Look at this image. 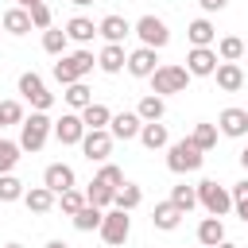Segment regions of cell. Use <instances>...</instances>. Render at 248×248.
<instances>
[{
  "label": "cell",
  "instance_id": "obj_1",
  "mask_svg": "<svg viewBox=\"0 0 248 248\" xmlns=\"http://www.w3.org/2000/svg\"><path fill=\"white\" fill-rule=\"evenodd\" d=\"M93 66H97V58H93V50H74V54H62L54 66H50V74H54V81L66 89V85H74V81H81L85 74H93Z\"/></svg>",
  "mask_w": 248,
  "mask_h": 248
},
{
  "label": "cell",
  "instance_id": "obj_2",
  "mask_svg": "<svg viewBox=\"0 0 248 248\" xmlns=\"http://www.w3.org/2000/svg\"><path fill=\"white\" fill-rule=\"evenodd\" d=\"M202 163H205V151L186 136V140H174L170 147H167V167L174 170V174H194V170H202Z\"/></svg>",
  "mask_w": 248,
  "mask_h": 248
},
{
  "label": "cell",
  "instance_id": "obj_3",
  "mask_svg": "<svg viewBox=\"0 0 248 248\" xmlns=\"http://www.w3.org/2000/svg\"><path fill=\"white\" fill-rule=\"evenodd\" d=\"M186 85H190V70L178 66V62H163V66L151 74V93H155V97L186 93Z\"/></svg>",
  "mask_w": 248,
  "mask_h": 248
},
{
  "label": "cell",
  "instance_id": "obj_4",
  "mask_svg": "<svg viewBox=\"0 0 248 248\" xmlns=\"http://www.w3.org/2000/svg\"><path fill=\"white\" fill-rule=\"evenodd\" d=\"M50 132H54V120H50L46 112H31V116L19 124V147H23V151H43L46 140H50Z\"/></svg>",
  "mask_w": 248,
  "mask_h": 248
},
{
  "label": "cell",
  "instance_id": "obj_5",
  "mask_svg": "<svg viewBox=\"0 0 248 248\" xmlns=\"http://www.w3.org/2000/svg\"><path fill=\"white\" fill-rule=\"evenodd\" d=\"M198 205H202L209 217H225V213L232 209V194H229V186L205 178V182H198Z\"/></svg>",
  "mask_w": 248,
  "mask_h": 248
},
{
  "label": "cell",
  "instance_id": "obj_6",
  "mask_svg": "<svg viewBox=\"0 0 248 248\" xmlns=\"http://www.w3.org/2000/svg\"><path fill=\"white\" fill-rule=\"evenodd\" d=\"M19 97H23L35 112H46V108L54 105V93H46V85H43V78H39L35 70L19 74Z\"/></svg>",
  "mask_w": 248,
  "mask_h": 248
},
{
  "label": "cell",
  "instance_id": "obj_7",
  "mask_svg": "<svg viewBox=\"0 0 248 248\" xmlns=\"http://www.w3.org/2000/svg\"><path fill=\"white\" fill-rule=\"evenodd\" d=\"M101 240L108 244V248H120L124 240H128V232H132V217L124 213V209H105V221H101Z\"/></svg>",
  "mask_w": 248,
  "mask_h": 248
},
{
  "label": "cell",
  "instance_id": "obj_8",
  "mask_svg": "<svg viewBox=\"0 0 248 248\" xmlns=\"http://www.w3.org/2000/svg\"><path fill=\"white\" fill-rule=\"evenodd\" d=\"M132 31H136V35H140V43H143V46H151V50H163V46L170 43V31H167V23H163L159 16H140Z\"/></svg>",
  "mask_w": 248,
  "mask_h": 248
},
{
  "label": "cell",
  "instance_id": "obj_9",
  "mask_svg": "<svg viewBox=\"0 0 248 248\" xmlns=\"http://www.w3.org/2000/svg\"><path fill=\"white\" fill-rule=\"evenodd\" d=\"M217 50L213 46H190V54H186V70H190V78H213L217 74Z\"/></svg>",
  "mask_w": 248,
  "mask_h": 248
},
{
  "label": "cell",
  "instance_id": "obj_10",
  "mask_svg": "<svg viewBox=\"0 0 248 248\" xmlns=\"http://www.w3.org/2000/svg\"><path fill=\"white\" fill-rule=\"evenodd\" d=\"M217 132H221V136H229V140L248 136V108H236V105L221 108V116H217Z\"/></svg>",
  "mask_w": 248,
  "mask_h": 248
},
{
  "label": "cell",
  "instance_id": "obj_11",
  "mask_svg": "<svg viewBox=\"0 0 248 248\" xmlns=\"http://www.w3.org/2000/svg\"><path fill=\"white\" fill-rule=\"evenodd\" d=\"M81 151H85L89 163H105V159L112 155V132H108V128H101V132H85Z\"/></svg>",
  "mask_w": 248,
  "mask_h": 248
},
{
  "label": "cell",
  "instance_id": "obj_12",
  "mask_svg": "<svg viewBox=\"0 0 248 248\" xmlns=\"http://www.w3.org/2000/svg\"><path fill=\"white\" fill-rule=\"evenodd\" d=\"M132 78H151L155 70H159V50H151V46H136L132 54H128V66H124Z\"/></svg>",
  "mask_w": 248,
  "mask_h": 248
},
{
  "label": "cell",
  "instance_id": "obj_13",
  "mask_svg": "<svg viewBox=\"0 0 248 248\" xmlns=\"http://www.w3.org/2000/svg\"><path fill=\"white\" fill-rule=\"evenodd\" d=\"M140 128H143V120H140V112H112V120H108V132H112V140H140Z\"/></svg>",
  "mask_w": 248,
  "mask_h": 248
},
{
  "label": "cell",
  "instance_id": "obj_14",
  "mask_svg": "<svg viewBox=\"0 0 248 248\" xmlns=\"http://www.w3.org/2000/svg\"><path fill=\"white\" fill-rule=\"evenodd\" d=\"M54 140L58 143H81L85 140L81 112H62V120H54Z\"/></svg>",
  "mask_w": 248,
  "mask_h": 248
},
{
  "label": "cell",
  "instance_id": "obj_15",
  "mask_svg": "<svg viewBox=\"0 0 248 248\" xmlns=\"http://www.w3.org/2000/svg\"><path fill=\"white\" fill-rule=\"evenodd\" d=\"M74 167H66V163H50L46 170H43V186L50 190V194H66V190H74Z\"/></svg>",
  "mask_w": 248,
  "mask_h": 248
},
{
  "label": "cell",
  "instance_id": "obj_16",
  "mask_svg": "<svg viewBox=\"0 0 248 248\" xmlns=\"http://www.w3.org/2000/svg\"><path fill=\"white\" fill-rule=\"evenodd\" d=\"M182 217H186V213H182L170 198H167V202H155V209H151V225L163 229V232H174V229L182 225Z\"/></svg>",
  "mask_w": 248,
  "mask_h": 248
},
{
  "label": "cell",
  "instance_id": "obj_17",
  "mask_svg": "<svg viewBox=\"0 0 248 248\" xmlns=\"http://www.w3.org/2000/svg\"><path fill=\"white\" fill-rule=\"evenodd\" d=\"M97 35H101L105 43H124V39L132 35V23H128L124 16H105V19L97 23Z\"/></svg>",
  "mask_w": 248,
  "mask_h": 248
},
{
  "label": "cell",
  "instance_id": "obj_18",
  "mask_svg": "<svg viewBox=\"0 0 248 248\" xmlns=\"http://www.w3.org/2000/svg\"><path fill=\"white\" fill-rule=\"evenodd\" d=\"M97 66H101L105 74H120V70L128 66L124 46H120V43H105V46H101V54H97Z\"/></svg>",
  "mask_w": 248,
  "mask_h": 248
},
{
  "label": "cell",
  "instance_id": "obj_19",
  "mask_svg": "<svg viewBox=\"0 0 248 248\" xmlns=\"http://www.w3.org/2000/svg\"><path fill=\"white\" fill-rule=\"evenodd\" d=\"M213 78H217V89H225V93L244 89V70H240V62H221Z\"/></svg>",
  "mask_w": 248,
  "mask_h": 248
},
{
  "label": "cell",
  "instance_id": "obj_20",
  "mask_svg": "<svg viewBox=\"0 0 248 248\" xmlns=\"http://www.w3.org/2000/svg\"><path fill=\"white\" fill-rule=\"evenodd\" d=\"M23 205H27L31 213H50V209L58 205V194H50L46 186H31V190L23 194Z\"/></svg>",
  "mask_w": 248,
  "mask_h": 248
},
{
  "label": "cell",
  "instance_id": "obj_21",
  "mask_svg": "<svg viewBox=\"0 0 248 248\" xmlns=\"http://www.w3.org/2000/svg\"><path fill=\"white\" fill-rule=\"evenodd\" d=\"M198 244H202V248L225 244V221H221V217H205V221L198 225Z\"/></svg>",
  "mask_w": 248,
  "mask_h": 248
},
{
  "label": "cell",
  "instance_id": "obj_22",
  "mask_svg": "<svg viewBox=\"0 0 248 248\" xmlns=\"http://www.w3.org/2000/svg\"><path fill=\"white\" fill-rule=\"evenodd\" d=\"M140 143H143L147 151H159V147H170V136H167V124H163V120H155V124H143V128H140Z\"/></svg>",
  "mask_w": 248,
  "mask_h": 248
},
{
  "label": "cell",
  "instance_id": "obj_23",
  "mask_svg": "<svg viewBox=\"0 0 248 248\" xmlns=\"http://www.w3.org/2000/svg\"><path fill=\"white\" fill-rule=\"evenodd\" d=\"M0 23H4L8 35H27V31H31V12H27V8H8V12L0 16Z\"/></svg>",
  "mask_w": 248,
  "mask_h": 248
},
{
  "label": "cell",
  "instance_id": "obj_24",
  "mask_svg": "<svg viewBox=\"0 0 248 248\" xmlns=\"http://www.w3.org/2000/svg\"><path fill=\"white\" fill-rule=\"evenodd\" d=\"M62 31L70 35V43H81V46H85V43H93V35H97V23H93V19H85V16H74V19H70Z\"/></svg>",
  "mask_w": 248,
  "mask_h": 248
},
{
  "label": "cell",
  "instance_id": "obj_25",
  "mask_svg": "<svg viewBox=\"0 0 248 248\" xmlns=\"http://www.w3.org/2000/svg\"><path fill=\"white\" fill-rule=\"evenodd\" d=\"M108 120H112V112H108V105H101V101H93L89 108H81L85 132H101V128H108Z\"/></svg>",
  "mask_w": 248,
  "mask_h": 248
},
{
  "label": "cell",
  "instance_id": "obj_26",
  "mask_svg": "<svg viewBox=\"0 0 248 248\" xmlns=\"http://www.w3.org/2000/svg\"><path fill=\"white\" fill-rule=\"evenodd\" d=\"M85 202H89V205H97V209H112L116 190H112V186H105L101 178H93V182L85 186Z\"/></svg>",
  "mask_w": 248,
  "mask_h": 248
},
{
  "label": "cell",
  "instance_id": "obj_27",
  "mask_svg": "<svg viewBox=\"0 0 248 248\" xmlns=\"http://www.w3.org/2000/svg\"><path fill=\"white\" fill-rule=\"evenodd\" d=\"M70 221H74V229H78V232H93V229H101L105 209H97V205H89V202H85V205H81V209H78Z\"/></svg>",
  "mask_w": 248,
  "mask_h": 248
},
{
  "label": "cell",
  "instance_id": "obj_28",
  "mask_svg": "<svg viewBox=\"0 0 248 248\" xmlns=\"http://www.w3.org/2000/svg\"><path fill=\"white\" fill-rule=\"evenodd\" d=\"M186 39H190V46H209V43L217 39V27L202 16V19H194V23L186 27Z\"/></svg>",
  "mask_w": 248,
  "mask_h": 248
},
{
  "label": "cell",
  "instance_id": "obj_29",
  "mask_svg": "<svg viewBox=\"0 0 248 248\" xmlns=\"http://www.w3.org/2000/svg\"><path fill=\"white\" fill-rule=\"evenodd\" d=\"M136 112H140V120H143V124H155V120H163L167 101H163V97H155V93H147V97H140Z\"/></svg>",
  "mask_w": 248,
  "mask_h": 248
},
{
  "label": "cell",
  "instance_id": "obj_30",
  "mask_svg": "<svg viewBox=\"0 0 248 248\" xmlns=\"http://www.w3.org/2000/svg\"><path fill=\"white\" fill-rule=\"evenodd\" d=\"M62 97H66V105H70L74 112H81V108H89V105H93V89H89L85 81L66 85V93H62Z\"/></svg>",
  "mask_w": 248,
  "mask_h": 248
},
{
  "label": "cell",
  "instance_id": "obj_31",
  "mask_svg": "<svg viewBox=\"0 0 248 248\" xmlns=\"http://www.w3.org/2000/svg\"><path fill=\"white\" fill-rule=\"evenodd\" d=\"M140 202H143V190H140L136 182H124V186L116 190V202H112V209H124V213H132Z\"/></svg>",
  "mask_w": 248,
  "mask_h": 248
},
{
  "label": "cell",
  "instance_id": "obj_32",
  "mask_svg": "<svg viewBox=\"0 0 248 248\" xmlns=\"http://www.w3.org/2000/svg\"><path fill=\"white\" fill-rule=\"evenodd\" d=\"M66 46H70V35H66V31H58V27L43 31V50H46V54L62 58V54H66Z\"/></svg>",
  "mask_w": 248,
  "mask_h": 248
},
{
  "label": "cell",
  "instance_id": "obj_33",
  "mask_svg": "<svg viewBox=\"0 0 248 248\" xmlns=\"http://www.w3.org/2000/svg\"><path fill=\"white\" fill-rule=\"evenodd\" d=\"M217 58H221V62H240V58H244V43H240L236 35H225V39L217 43Z\"/></svg>",
  "mask_w": 248,
  "mask_h": 248
},
{
  "label": "cell",
  "instance_id": "obj_34",
  "mask_svg": "<svg viewBox=\"0 0 248 248\" xmlns=\"http://www.w3.org/2000/svg\"><path fill=\"white\" fill-rule=\"evenodd\" d=\"M170 202H174L182 213H190V209L198 205V186H186V182H182V186H174V190H170Z\"/></svg>",
  "mask_w": 248,
  "mask_h": 248
},
{
  "label": "cell",
  "instance_id": "obj_35",
  "mask_svg": "<svg viewBox=\"0 0 248 248\" xmlns=\"http://www.w3.org/2000/svg\"><path fill=\"white\" fill-rule=\"evenodd\" d=\"M23 182L16 174H0V202H23Z\"/></svg>",
  "mask_w": 248,
  "mask_h": 248
},
{
  "label": "cell",
  "instance_id": "obj_36",
  "mask_svg": "<svg viewBox=\"0 0 248 248\" xmlns=\"http://www.w3.org/2000/svg\"><path fill=\"white\" fill-rule=\"evenodd\" d=\"M19 143H12V140H0V174H12L16 170V163H19Z\"/></svg>",
  "mask_w": 248,
  "mask_h": 248
},
{
  "label": "cell",
  "instance_id": "obj_37",
  "mask_svg": "<svg viewBox=\"0 0 248 248\" xmlns=\"http://www.w3.org/2000/svg\"><path fill=\"white\" fill-rule=\"evenodd\" d=\"M190 140H194V143H198L202 151H209V147L217 143V124H205V120H202V124H194Z\"/></svg>",
  "mask_w": 248,
  "mask_h": 248
},
{
  "label": "cell",
  "instance_id": "obj_38",
  "mask_svg": "<svg viewBox=\"0 0 248 248\" xmlns=\"http://www.w3.org/2000/svg\"><path fill=\"white\" fill-rule=\"evenodd\" d=\"M81 205H85V190H78V186H74V190L58 194V209H62L66 217H74V213H78Z\"/></svg>",
  "mask_w": 248,
  "mask_h": 248
},
{
  "label": "cell",
  "instance_id": "obj_39",
  "mask_svg": "<svg viewBox=\"0 0 248 248\" xmlns=\"http://www.w3.org/2000/svg\"><path fill=\"white\" fill-rule=\"evenodd\" d=\"M27 116H23V105L19 101H0V128H8V124H23Z\"/></svg>",
  "mask_w": 248,
  "mask_h": 248
},
{
  "label": "cell",
  "instance_id": "obj_40",
  "mask_svg": "<svg viewBox=\"0 0 248 248\" xmlns=\"http://www.w3.org/2000/svg\"><path fill=\"white\" fill-rule=\"evenodd\" d=\"M229 194H232V209H236V217L248 225V178H244V182H236Z\"/></svg>",
  "mask_w": 248,
  "mask_h": 248
},
{
  "label": "cell",
  "instance_id": "obj_41",
  "mask_svg": "<svg viewBox=\"0 0 248 248\" xmlns=\"http://www.w3.org/2000/svg\"><path fill=\"white\" fill-rule=\"evenodd\" d=\"M97 178H101L105 186H112V190H120V186H124V170H120V167H112V163H101Z\"/></svg>",
  "mask_w": 248,
  "mask_h": 248
},
{
  "label": "cell",
  "instance_id": "obj_42",
  "mask_svg": "<svg viewBox=\"0 0 248 248\" xmlns=\"http://www.w3.org/2000/svg\"><path fill=\"white\" fill-rule=\"evenodd\" d=\"M27 12H31V27H39V31H50V8H46L43 0H39V4H31Z\"/></svg>",
  "mask_w": 248,
  "mask_h": 248
},
{
  "label": "cell",
  "instance_id": "obj_43",
  "mask_svg": "<svg viewBox=\"0 0 248 248\" xmlns=\"http://www.w3.org/2000/svg\"><path fill=\"white\" fill-rule=\"evenodd\" d=\"M198 4H202V12H221L229 0H198Z\"/></svg>",
  "mask_w": 248,
  "mask_h": 248
},
{
  "label": "cell",
  "instance_id": "obj_44",
  "mask_svg": "<svg viewBox=\"0 0 248 248\" xmlns=\"http://www.w3.org/2000/svg\"><path fill=\"white\" fill-rule=\"evenodd\" d=\"M43 248H70V244H66V240H46Z\"/></svg>",
  "mask_w": 248,
  "mask_h": 248
},
{
  "label": "cell",
  "instance_id": "obj_45",
  "mask_svg": "<svg viewBox=\"0 0 248 248\" xmlns=\"http://www.w3.org/2000/svg\"><path fill=\"white\" fill-rule=\"evenodd\" d=\"M240 167H244V170H248V147H244V151H240Z\"/></svg>",
  "mask_w": 248,
  "mask_h": 248
},
{
  "label": "cell",
  "instance_id": "obj_46",
  "mask_svg": "<svg viewBox=\"0 0 248 248\" xmlns=\"http://www.w3.org/2000/svg\"><path fill=\"white\" fill-rule=\"evenodd\" d=\"M70 4H78V8H85V4H93V0H70Z\"/></svg>",
  "mask_w": 248,
  "mask_h": 248
},
{
  "label": "cell",
  "instance_id": "obj_47",
  "mask_svg": "<svg viewBox=\"0 0 248 248\" xmlns=\"http://www.w3.org/2000/svg\"><path fill=\"white\" fill-rule=\"evenodd\" d=\"M31 4H39V0H19V8H31Z\"/></svg>",
  "mask_w": 248,
  "mask_h": 248
},
{
  "label": "cell",
  "instance_id": "obj_48",
  "mask_svg": "<svg viewBox=\"0 0 248 248\" xmlns=\"http://www.w3.org/2000/svg\"><path fill=\"white\" fill-rule=\"evenodd\" d=\"M217 248H236V244H232V240H225V244H217Z\"/></svg>",
  "mask_w": 248,
  "mask_h": 248
},
{
  "label": "cell",
  "instance_id": "obj_49",
  "mask_svg": "<svg viewBox=\"0 0 248 248\" xmlns=\"http://www.w3.org/2000/svg\"><path fill=\"white\" fill-rule=\"evenodd\" d=\"M4 248H23V244H16V240H12V244H4Z\"/></svg>",
  "mask_w": 248,
  "mask_h": 248
},
{
  "label": "cell",
  "instance_id": "obj_50",
  "mask_svg": "<svg viewBox=\"0 0 248 248\" xmlns=\"http://www.w3.org/2000/svg\"><path fill=\"white\" fill-rule=\"evenodd\" d=\"M244 54H248V43H244Z\"/></svg>",
  "mask_w": 248,
  "mask_h": 248
},
{
  "label": "cell",
  "instance_id": "obj_51",
  "mask_svg": "<svg viewBox=\"0 0 248 248\" xmlns=\"http://www.w3.org/2000/svg\"><path fill=\"white\" fill-rule=\"evenodd\" d=\"M0 31H4V23H0Z\"/></svg>",
  "mask_w": 248,
  "mask_h": 248
}]
</instances>
